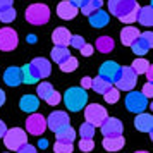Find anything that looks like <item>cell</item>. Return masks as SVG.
<instances>
[{
  "label": "cell",
  "mask_w": 153,
  "mask_h": 153,
  "mask_svg": "<svg viewBox=\"0 0 153 153\" xmlns=\"http://www.w3.org/2000/svg\"><path fill=\"white\" fill-rule=\"evenodd\" d=\"M26 131L33 136H42L43 132L47 131V119L43 117L42 114L33 112L28 119H26Z\"/></svg>",
  "instance_id": "ba28073f"
},
{
  "label": "cell",
  "mask_w": 153,
  "mask_h": 153,
  "mask_svg": "<svg viewBox=\"0 0 153 153\" xmlns=\"http://www.w3.org/2000/svg\"><path fill=\"white\" fill-rule=\"evenodd\" d=\"M55 139L57 141H64V143H72L76 139V131L71 126H65V127H62V129H59L55 132Z\"/></svg>",
  "instance_id": "cb8c5ba5"
},
{
  "label": "cell",
  "mask_w": 153,
  "mask_h": 153,
  "mask_svg": "<svg viewBox=\"0 0 153 153\" xmlns=\"http://www.w3.org/2000/svg\"><path fill=\"white\" fill-rule=\"evenodd\" d=\"M114 84L110 83V81H107V79H103V77H95V79H91V88L97 91V93H100V95H103L105 91L108 90V88H112Z\"/></svg>",
  "instance_id": "4316f807"
},
{
  "label": "cell",
  "mask_w": 153,
  "mask_h": 153,
  "mask_svg": "<svg viewBox=\"0 0 153 153\" xmlns=\"http://www.w3.org/2000/svg\"><path fill=\"white\" fill-rule=\"evenodd\" d=\"M114 47H115V43H114V40H112L110 36H100V38L97 40V50L102 52V53L112 52Z\"/></svg>",
  "instance_id": "484cf974"
},
{
  "label": "cell",
  "mask_w": 153,
  "mask_h": 153,
  "mask_svg": "<svg viewBox=\"0 0 153 153\" xmlns=\"http://www.w3.org/2000/svg\"><path fill=\"white\" fill-rule=\"evenodd\" d=\"M71 31L67 28H57L52 35V42L59 45V47H67L71 43Z\"/></svg>",
  "instance_id": "44dd1931"
},
{
  "label": "cell",
  "mask_w": 153,
  "mask_h": 153,
  "mask_svg": "<svg viewBox=\"0 0 153 153\" xmlns=\"http://www.w3.org/2000/svg\"><path fill=\"white\" fill-rule=\"evenodd\" d=\"M88 19H90V24L93 28H97V29L105 28V26L108 24V12L98 9V10H95V12H91V14L88 16Z\"/></svg>",
  "instance_id": "d6986e66"
},
{
  "label": "cell",
  "mask_w": 153,
  "mask_h": 153,
  "mask_svg": "<svg viewBox=\"0 0 153 153\" xmlns=\"http://www.w3.org/2000/svg\"><path fill=\"white\" fill-rule=\"evenodd\" d=\"M145 76H146V79H148L150 83L153 81V67H152V64H150V65H148V69L145 71Z\"/></svg>",
  "instance_id": "f6af8a7d"
},
{
  "label": "cell",
  "mask_w": 153,
  "mask_h": 153,
  "mask_svg": "<svg viewBox=\"0 0 153 153\" xmlns=\"http://www.w3.org/2000/svg\"><path fill=\"white\" fill-rule=\"evenodd\" d=\"M100 129H102V134H103V136H117V134H122L124 126H122V122H120L119 119L107 117L103 122H102Z\"/></svg>",
  "instance_id": "4fadbf2b"
},
{
  "label": "cell",
  "mask_w": 153,
  "mask_h": 153,
  "mask_svg": "<svg viewBox=\"0 0 153 153\" xmlns=\"http://www.w3.org/2000/svg\"><path fill=\"white\" fill-rule=\"evenodd\" d=\"M4 83L7 86H19L22 84V74H21V67H9L4 72Z\"/></svg>",
  "instance_id": "ac0fdd59"
},
{
  "label": "cell",
  "mask_w": 153,
  "mask_h": 153,
  "mask_svg": "<svg viewBox=\"0 0 153 153\" xmlns=\"http://www.w3.org/2000/svg\"><path fill=\"white\" fill-rule=\"evenodd\" d=\"M50 55H52V60H53V62L62 64L67 57H71V52H69V48H67V47H59V45H55Z\"/></svg>",
  "instance_id": "d4e9b609"
},
{
  "label": "cell",
  "mask_w": 153,
  "mask_h": 153,
  "mask_svg": "<svg viewBox=\"0 0 153 153\" xmlns=\"http://www.w3.org/2000/svg\"><path fill=\"white\" fill-rule=\"evenodd\" d=\"M107 117H108V114H107V110L102 105H98V103L88 105L86 103V107H84V119H86V122H90V124H93L97 127V126H102V122Z\"/></svg>",
  "instance_id": "8992f818"
},
{
  "label": "cell",
  "mask_w": 153,
  "mask_h": 153,
  "mask_svg": "<svg viewBox=\"0 0 153 153\" xmlns=\"http://www.w3.org/2000/svg\"><path fill=\"white\" fill-rule=\"evenodd\" d=\"M69 124H71L69 115L62 110L52 112L48 115V119H47V127L52 129L53 132H57L59 129H62V127H65V126H69Z\"/></svg>",
  "instance_id": "8fae6325"
},
{
  "label": "cell",
  "mask_w": 153,
  "mask_h": 153,
  "mask_svg": "<svg viewBox=\"0 0 153 153\" xmlns=\"http://www.w3.org/2000/svg\"><path fill=\"white\" fill-rule=\"evenodd\" d=\"M19 43L17 33L12 28H2L0 29V50L2 52H10L14 50Z\"/></svg>",
  "instance_id": "30bf717a"
},
{
  "label": "cell",
  "mask_w": 153,
  "mask_h": 153,
  "mask_svg": "<svg viewBox=\"0 0 153 153\" xmlns=\"http://www.w3.org/2000/svg\"><path fill=\"white\" fill-rule=\"evenodd\" d=\"M119 71H120V65L117 62H114V60H107L100 65V71H98V76L107 79V81H110L114 84V81L117 79V74Z\"/></svg>",
  "instance_id": "5bb4252c"
},
{
  "label": "cell",
  "mask_w": 153,
  "mask_h": 153,
  "mask_svg": "<svg viewBox=\"0 0 153 153\" xmlns=\"http://www.w3.org/2000/svg\"><path fill=\"white\" fill-rule=\"evenodd\" d=\"M79 134H81V138H93V136H95V126L90 124V122L81 124V127H79Z\"/></svg>",
  "instance_id": "e575fe53"
},
{
  "label": "cell",
  "mask_w": 153,
  "mask_h": 153,
  "mask_svg": "<svg viewBox=\"0 0 153 153\" xmlns=\"http://www.w3.org/2000/svg\"><path fill=\"white\" fill-rule=\"evenodd\" d=\"M5 131H7V126H5V122H4V120H0V138H4Z\"/></svg>",
  "instance_id": "7dc6e473"
},
{
  "label": "cell",
  "mask_w": 153,
  "mask_h": 153,
  "mask_svg": "<svg viewBox=\"0 0 153 153\" xmlns=\"http://www.w3.org/2000/svg\"><path fill=\"white\" fill-rule=\"evenodd\" d=\"M138 36H139V29L138 28L127 26V28H124L122 31H120V42H122V45H126V47H131V43L134 42Z\"/></svg>",
  "instance_id": "603a6c76"
},
{
  "label": "cell",
  "mask_w": 153,
  "mask_h": 153,
  "mask_svg": "<svg viewBox=\"0 0 153 153\" xmlns=\"http://www.w3.org/2000/svg\"><path fill=\"white\" fill-rule=\"evenodd\" d=\"M146 105H148V98L139 93V91L131 90L126 97V108L129 112H134V114H141L143 110H146Z\"/></svg>",
  "instance_id": "52a82bcc"
},
{
  "label": "cell",
  "mask_w": 153,
  "mask_h": 153,
  "mask_svg": "<svg viewBox=\"0 0 153 153\" xmlns=\"http://www.w3.org/2000/svg\"><path fill=\"white\" fill-rule=\"evenodd\" d=\"M72 143H64V141H55L53 152L55 153H72Z\"/></svg>",
  "instance_id": "d590c367"
},
{
  "label": "cell",
  "mask_w": 153,
  "mask_h": 153,
  "mask_svg": "<svg viewBox=\"0 0 153 153\" xmlns=\"http://www.w3.org/2000/svg\"><path fill=\"white\" fill-rule=\"evenodd\" d=\"M5 103V93H4V90H0V107Z\"/></svg>",
  "instance_id": "c3c4849f"
},
{
  "label": "cell",
  "mask_w": 153,
  "mask_h": 153,
  "mask_svg": "<svg viewBox=\"0 0 153 153\" xmlns=\"http://www.w3.org/2000/svg\"><path fill=\"white\" fill-rule=\"evenodd\" d=\"M134 153H148V152H134Z\"/></svg>",
  "instance_id": "f907efd6"
},
{
  "label": "cell",
  "mask_w": 153,
  "mask_h": 153,
  "mask_svg": "<svg viewBox=\"0 0 153 153\" xmlns=\"http://www.w3.org/2000/svg\"><path fill=\"white\" fill-rule=\"evenodd\" d=\"M134 127L141 132H150V136H152V129H153V117L152 114H145V112H141L138 114V117L134 120Z\"/></svg>",
  "instance_id": "e0dca14e"
},
{
  "label": "cell",
  "mask_w": 153,
  "mask_h": 153,
  "mask_svg": "<svg viewBox=\"0 0 153 153\" xmlns=\"http://www.w3.org/2000/svg\"><path fill=\"white\" fill-rule=\"evenodd\" d=\"M17 153H38V152H36V148L33 145H28V143H26V145H22L21 148L17 150Z\"/></svg>",
  "instance_id": "60d3db41"
},
{
  "label": "cell",
  "mask_w": 153,
  "mask_h": 153,
  "mask_svg": "<svg viewBox=\"0 0 153 153\" xmlns=\"http://www.w3.org/2000/svg\"><path fill=\"white\" fill-rule=\"evenodd\" d=\"M12 2H14V0H0V10L12 7Z\"/></svg>",
  "instance_id": "ee69618b"
},
{
  "label": "cell",
  "mask_w": 153,
  "mask_h": 153,
  "mask_svg": "<svg viewBox=\"0 0 153 153\" xmlns=\"http://www.w3.org/2000/svg\"><path fill=\"white\" fill-rule=\"evenodd\" d=\"M81 88H83V90H88V88H91V77H83V79H81Z\"/></svg>",
  "instance_id": "7bdbcfd3"
},
{
  "label": "cell",
  "mask_w": 153,
  "mask_h": 153,
  "mask_svg": "<svg viewBox=\"0 0 153 153\" xmlns=\"http://www.w3.org/2000/svg\"><path fill=\"white\" fill-rule=\"evenodd\" d=\"M95 148V141L91 138H81V141H79V150L84 153H90L91 150Z\"/></svg>",
  "instance_id": "8d00e7d4"
},
{
  "label": "cell",
  "mask_w": 153,
  "mask_h": 153,
  "mask_svg": "<svg viewBox=\"0 0 153 153\" xmlns=\"http://www.w3.org/2000/svg\"><path fill=\"white\" fill-rule=\"evenodd\" d=\"M119 91L120 90H117V88H108V90L103 93V98H105V102L107 103H117L119 102Z\"/></svg>",
  "instance_id": "1f68e13d"
},
{
  "label": "cell",
  "mask_w": 153,
  "mask_h": 153,
  "mask_svg": "<svg viewBox=\"0 0 153 153\" xmlns=\"http://www.w3.org/2000/svg\"><path fill=\"white\" fill-rule=\"evenodd\" d=\"M69 2L74 5V7H77V9H81L84 4H86V0H69Z\"/></svg>",
  "instance_id": "bcb514c9"
},
{
  "label": "cell",
  "mask_w": 153,
  "mask_h": 153,
  "mask_svg": "<svg viewBox=\"0 0 153 153\" xmlns=\"http://www.w3.org/2000/svg\"><path fill=\"white\" fill-rule=\"evenodd\" d=\"M148 65H150V62L146 60V59H143V57H139V59H134V62H132V71L136 72V74H145V71L148 69Z\"/></svg>",
  "instance_id": "f1b7e54d"
},
{
  "label": "cell",
  "mask_w": 153,
  "mask_h": 153,
  "mask_svg": "<svg viewBox=\"0 0 153 153\" xmlns=\"http://www.w3.org/2000/svg\"><path fill=\"white\" fill-rule=\"evenodd\" d=\"M77 10H79V9L74 7L69 0H64V2H60V4L57 5V14H59V17H60V19H65V21L74 19L77 16Z\"/></svg>",
  "instance_id": "9a60e30c"
},
{
  "label": "cell",
  "mask_w": 153,
  "mask_h": 153,
  "mask_svg": "<svg viewBox=\"0 0 153 153\" xmlns=\"http://www.w3.org/2000/svg\"><path fill=\"white\" fill-rule=\"evenodd\" d=\"M64 103L67 107V110L79 112L88 103V93H86V90L77 88V86L69 88V90L65 91V95H64Z\"/></svg>",
  "instance_id": "7a4b0ae2"
},
{
  "label": "cell",
  "mask_w": 153,
  "mask_h": 153,
  "mask_svg": "<svg viewBox=\"0 0 153 153\" xmlns=\"http://www.w3.org/2000/svg\"><path fill=\"white\" fill-rule=\"evenodd\" d=\"M136 21L143 26H150L152 28L153 24V9L152 5H145V7H139L138 10V19Z\"/></svg>",
  "instance_id": "7402d4cb"
},
{
  "label": "cell",
  "mask_w": 153,
  "mask_h": 153,
  "mask_svg": "<svg viewBox=\"0 0 153 153\" xmlns=\"http://www.w3.org/2000/svg\"><path fill=\"white\" fill-rule=\"evenodd\" d=\"M143 95H145L146 98H152L153 97V84L148 81V83H145V86H143V91H141Z\"/></svg>",
  "instance_id": "ab89813d"
},
{
  "label": "cell",
  "mask_w": 153,
  "mask_h": 153,
  "mask_svg": "<svg viewBox=\"0 0 153 153\" xmlns=\"http://www.w3.org/2000/svg\"><path fill=\"white\" fill-rule=\"evenodd\" d=\"M50 69L52 65L47 59H33L29 64L22 65L21 67V74H22V83L26 84H33V83H38L40 79H45V77L50 76Z\"/></svg>",
  "instance_id": "6da1fadb"
},
{
  "label": "cell",
  "mask_w": 153,
  "mask_h": 153,
  "mask_svg": "<svg viewBox=\"0 0 153 153\" xmlns=\"http://www.w3.org/2000/svg\"><path fill=\"white\" fill-rule=\"evenodd\" d=\"M28 143V138H26V131L21 129V127H12V129H7L5 134H4V145L7 150L10 152H17L22 145Z\"/></svg>",
  "instance_id": "277c9868"
},
{
  "label": "cell",
  "mask_w": 153,
  "mask_h": 153,
  "mask_svg": "<svg viewBox=\"0 0 153 153\" xmlns=\"http://www.w3.org/2000/svg\"><path fill=\"white\" fill-rule=\"evenodd\" d=\"M48 145V143H47V141H45V139H42V141H40V146H42V148H45V146Z\"/></svg>",
  "instance_id": "681fc988"
},
{
  "label": "cell",
  "mask_w": 153,
  "mask_h": 153,
  "mask_svg": "<svg viewBox=\"0 0 153 153\" xmlns=\"http://www.w3.org/2000/svg\"><path fill=\"white\" fill-rule=\"evenodd\" d=\"M138 10H139V4H136V5L127 12V14L120 16L119 19H120L122 22H126V24H132V22H136V19H138Z\"/></svg>",
  "instance_id": "4dcf8cb0"
},
{
  "label": "cell",
  "mask_w": 153,
  "mask_h": 153,
  "mask_svg": "<svg viewBox=\"0 0 153 153\" xmlns=\"http://www.w3.org/2000/svg\"><path fill=\"white\" fill-rule=\"evenodd\" d=\"M93 47H91V45H88V43H84L83 47H81V48H79V52H81V55H84V57H90L91 53H93Z\"/></svg>",
  "instance_id": "b9f144b4"
},
{
  "label": "cell",
  "mask_w": 153,
  "mask_h": 153,
  "mask_svg": "<svg viewBox=\"0 0 153 153\" xmlns=\"http://www.w3.org/2000/svg\"><path fill=\"white\" fill-rule=\"evenodd\" d=\"M24 17L29 24L33 26H42V24H47L50 21V9L48 5L45 4H31L26 12H24Z\"/></svg>",
  "instance_id": "3957f363"
},
{
  "label": "cell",
  "mask_w": 153,
  "mask_h": 153,
  "mask_svg": "<svg viewBox=\"0 0 153 153\" xmlns=\"http://www.w3.org/2000/svg\"><path fill=\"white\" fill-rule=\"evenodd\" d=\"M136 4H138L136 0H108V10L115 17H120V16L127 14Z\"/></svg>",
  "instance_id": "7c38bea8"
},
{
  "label": "cell",
  "mask_w": 153,
  "mask_h": 153,
  "mask_svg": "<svg viewBox=\"0 0 153 153\" xmlns=\"http://www.w3.org/2000/svg\"><path fill=\"white\" fill-rule=\"evenodd\" d=\"M60 100H62V95H60L59 91H55V90L45 98V102H47L48 105H59V103H60Z\"/></svg>",
  "instance_id": "74e56055"
},
{
  "label": "cell",
  "mask_w": 153,
  "mask_h": 153,
  "mask_svg": "<svg viewBox=\"0 0 153 153\" xmlns=\"http://www.w3.org/2000/svg\"><path fill=\"white\" fill-rule=\"evenodd\" d=\"M16 19V10L14 7H9V9H4V10H0V21L2 22H12Z\"/></svg>",
  "instance_id": "836d02e7"
},
{
  "label": "cell",
  "mask_w": 153,
  "mask_h": 153,
  "mask_svg": "<svg viewBox=\"0 0 153 153\" xmlns=\"http://www.w3.org/2000/svg\"><path fill=\"white\" fill-rule=\"evenodd\" d=\"M52 91H53V86H52L50 83H40V84H38V88H36V93H38V97L43 98V100L48 97Z\"/></svg>",
  "instance_id": "d6a6232c"
},
{
  "label": "cell",
  "mask_w": 153,
  "mask_h": 153,
  "mask_svg": "<svg viewBox=\"0 0 153 153\" xmlns=\"http://www.w3.org/2000/svg\"><path fill=\"white\" fill-rule=\"evenodd\" d=\"M5 153H7V152H5Z\"/></svg>",
  "instance_id": "816d5d0a"
},
{
  "label": "cell",
  "mask_w": 153,
  "mask_h": 153,
  "mask_svg": "<svg viewBox=\"0 0 153 153\" xmlns=\"http://www.w3.org/2000/svg\"><path fill=\"white\" fill-rule=\"evenodd\" d=\"M59 65H60V71H62V72H72V71L77 69V59L71 55V57H67L62 64H59Z\"/></svg>",
  "instance_id": "f546056e"
},
{
  "label": "cell",
  "mask_w": 153,
  "mask_h": 153,
  "mask_svg": "<svg viewBox=\"0 0 153 153\" xmlns=\"http://www.w3.org/2000/svg\"><path fill=\"white\" fill-rule=\"evenodd\" d=\"M102 7H103V0H86V4L81 7V12L84 16H90L91 12H95Z\"/></svg>",
  "instance_id": "83f0119b"
},
{
  "label": "cell",
  "mask_w": 153,
  "mask_h": 153,
  "mask_svg": "<svg viewBox=\"0 0 153 153\" xmlns=\"http://www.w3.org/2000/svg\"><path fill=\"white\" fill-rule=\"evenodd\" d=\"M138 83V74L132 71V67H120L117 74V79L114 81L115 88L122 91H131L134 90V86Z\"/></svg>",
  "instance_id": "5b68a950"
},
{
  "label": "cell",
  "mask_w": 153,
  "mask_h": 153,
  "mask_svg": "<svg viewBox=\"0 0 153 153\" xmlns=\"http://www.w3.org/2000/svg\"><path fill=\"white\" fill-rule=\"evenodd\" d=\"M84 43H86V42H84L83 36H79V35H72V36H71V43H69V45H72L74 48L79 50V48L84 45Z\"/></svg>",
  "instance_id": "f35d334b"
},
{
  "label": "cell",
  "mask_w": 153,
  "mask_h": 153,
  "mask_svg": "<svg viewBox=\"0 0 153 153\" xmlns=\"http://www.w3.org/2000/svg\"><path fill=\"white\" fill-rule=\"evenodd\" d=\"M153 45V35L152 31H145L139 33V36L131 43V50L134 52V55H145Z\"/></svg>",
  "instance_id": "9c48e42d"
},
{
  "label": "cell",
  "mask_w": 153,
  "mask_h": 153,
  "mask_svg": "<svg viewBox=\"0 0 153 153\" xmlns=\"http://www.w3.org/2000/svg\"><path fill=\"white\" fill-rule=\"evenodd\" d=\"M102 145L107 152H119L122 150L126 145V139L122 138V134H117V136H103V141Z\"/></svg>",
  "instance_id": "2e32d148"
},
{
  "label": "cell",
  "mask_w": 153,
  "mask_h": 153,
  "mask_svg": "<svg viewBox=\"0 0 153 153\" xmlns=\"http://www.w3.org/2000/svg\"><path fill=\"white\" fill-rule=\"evenodd\" d=\"M38 107H40V100H38V97H33V95H24L21 98V102H19V108L22 112H26V114L36 112Z\"/></svg>",
  "instance_id": "ffe728a7"
}]
</instances>
